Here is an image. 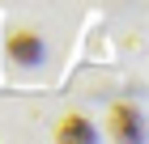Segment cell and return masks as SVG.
Masks as SVG:
<instances>
[{"mask_svg": "<svg viewBox=\"0 0 149 144\" xmlns=\"http://www.w3.org/2000/svg\"><path fill=\"white\" fill-rule=\"evenodd\" d=\"M43 51H47L43 38H38V30H30V25H13V30L4 34V55H9L13 64H22V68L38 64Z\"/></svg>", "mask_w": 149, "mask_h": 144, "instance_id": "obj_1", "label": "cell"}, {"mask_svg": "<svg viewBox=\"0 0 149 144\" xmlns=\"http://www.w3.org/2000/svg\"><path fill=\"white\" fill-rule=\"evenodd\" d=\"M107 132H111V136H119V140H132V136H141V110H136V106H128V102L111 106V110H107Z\"/></svg>", "mask_w": 149, "mask_h": 144, "instance_id": "obj_2", "label": "cell"}, {"mask_svg": "<svg viewBox=\"0 0 149 144\" xmlns=\"http://www.w3.org/2000/svg\"><path fill=\"white\" fill-rule=\"evenodd\" d=\"M60 140H72V136H77V140H90V123H85V119H81V114H64V119H60Z\"/></svg>", "mask_w": 149, "mask_h": 144, "instance_id": "obj_3", "label": "cell"}]
</instances>
